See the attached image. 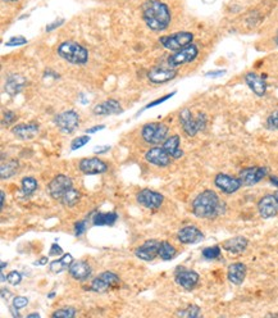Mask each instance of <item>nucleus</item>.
Masks as SVG:
<instances>
[{"mask_svg":"<svg viewBox=\"0 0 278 318\" xmlns=\"http://www.w3.org/2000/svg\"><path fill=\"white\" fill-rule=\"evenodd\" d=\"M141 14L146 27L153 32H162L172 22V12L162 0H146L141 7Z\"/></svg>","mask_w":278,"mask_h":318,"instance_id":"obj_1","label":"nucleus"},{"mask_svg":"<svg viewBox=\"0 0 278 318\" xmlns=\"http://www.w3.org/2000/svg\"><path fill=\"white\" fill-rule=\"evenodd\" d=\"M226 212V203H222L217 193L204 190L192 201V213L197 218L212 219Z\"/></svg>","mask_w":278,"mask_h":318,"instance_id":"obj_2","label":"nucleus"},{"mask_svg":"<svg viewBox=\"0 0 278 318\" xmlns=\"http://www.w3.org/2000/svg\"><path fill=\"white\" fill-rule=\"evenodd\" d=\"M56 53L62 59L74 66H84L89 62V50L73 40H67L59 44Z\"/></svg>","mask_w":278,"mask_h":318,"instance_id":"obj_3","label":"nucleus"},{"mask_svg":"<svg viewBox=\"0 0 278 318\" xmlns=\"http://www.w3.org/2000/svg\"><path fill=\"white\" fill-rule=\"evenodd\" d=\"M178 118L182 130H184V133L186 134L187 136H190V138L196 136L200 131H204L205 127H207L208 120L205 113L199 112L196 116H194L189 108H184V109L180 112Z\"/></svg>","mask_w":278,"mask_h":318,"instance_id":"obj_4","label":"nucleus"},{"mask_svg":"<svg viewBox=\"0 0 278 318\" xmlns=\"http://www.w3.org/2000/svg\"><path fill=\"white\" fill-rule=\"evenodd\" d=\"M168 126L162 122H149L141 128V138L151 145L163 144L168 139Z\"/></svg>","mask_w":278,"mask_h":318,"instance_id":"obj_5","label":"nucleus"},{"mask_svg":"<svg viewBox=\"0 0 278 318\" xmlns=\"http://www.w3.org/2000/svg\"><path fill=\"white\" fill-rule=\"evenodd\" d=\"M194 41V33L190 31H180V32L164 35L159 38V44L164 49L171 51H178L186 46L191 45Z\"/></svg>","mask_w":278,"mask_h":318,"instance_id":"obj_6","label":"nucleus"},{"mask_svg":"<svg viewBox=\"0 0 278 318\" xmlns=\"http://www.w3.org/2000/svg\"><path fill=\"white\" fill-rule=\"evenodd\" d=\"M80 121H81L80 115L73 109L64 110L54 117V123H55L56 128L62 134H67V135L73 134L78 128Z\"/></svg>","mask_w":278,"mask_h":318,"instance_id":"obj_7","label":"nucleus"},{"mask_svg":"<svg viewBox=\"0 0 278 318\" xmlns=\"http://www.w3.org/2000/svg\"><path fill=\"white\" fill-rule=\"evenodd\" d=\"M197 55H199V48L195 44H191V45L178 51H174L172 55H169L167 59V66H169L171 68H178V67L194 62Z\"/></svg>","mask_w":278,"mask_h":318,"instance_id":"obj_8","label":"nucleus"},{"mask_svg":"<svg viewBox=\"0 0 278 318\" xmlns=\"http://www.w3.org/2000/svg\"><path fill=\"white\" fill-rule=\"evenodd\" d=\"M71 188H73V181H72V178L69 177V176L62 175L61 173V175H56L55 177L49 182L48 191L51 198L55 199V200H61L64 194Z\"/></svg>","mask_w":278,"mask_h":318,"instance_id":"obj_9","label":"nucleus"},{"mask_svg":"<svg viewBox=\"0 0 278 318\" xmlns=\"http://www.w3.org/2000/svg\"><path fill=\"white\" fill-rule=\"evenodd\" d=\"M137 203L148 209H158L164 201V196L158 191L150 190V189H144L137 193Z\"/></svg>","mask_w":278,"mask_h":318,"instance_id":"obj_10","label":"nucleus"},{"mask_svg":"<svg viewBox=\"0 0 278 318\" xmlns=\"http://www.w3.org/2000/svg\"><path fill=\"white\" fill-rule=\"evenodd\" d=\"M268 175V168L266 167H248L244 168L239 175L243 186H254L261 182Z\"/></svg>","mask_w":278,"mask_h":318,"instance_id":"obj_11","label":"nucleus"},{"mask_svg":"<svg viewBox=\"0 0 278 318\" xmlns=\"http://www.w3.org/2000/svg\"><path fill=\"white\" fill-rule=\"evenodd\" d=\"M176 76L177 69L171 68L169 66L154 67V68H151L150 71L148 72V80L154 85L166 84V82H169L176 79Z\"/></svg>","mask_w":278,"mask_h":318,"instance_id":"obj_12","label":"nucleus"},{"mask_svg":"<svg viewBox=\"0 0 278 318\" xmlns=\"http://www.w3.org/2000/svg\"><path fill=\"white\" fill-rule=\"evenodd\" d=\"M214 185L217 186L222 193L231 195V194L240 190L243 183H241L239 177H232V176L227 175V173H218L214 177Z\"/></svg>","mask_w":278,"mask_h":318,"instance_id":"obj_13","label":"nucleus"},{"mask_svg":"<svg viewBox=\"0 0 278 318\" xmlns=\"http://www.w3.org/2000/svg\"><path fill=\"white\" fill-rule=\"evenodd\" d=\"M159 247H161V241L158 240H146L144 244L136 248L135 255L144 262H151L158 257Z\"/></svg>","mask_w":278,"mask_h":318,"instance_id":"obj_14","label":"nucleus"},{"mask_svg":"<svg viewBox=\"0 0 278 318\" xmlns=\"http://www.w3.org/2000/svg\"><path fill=\"white\" fill-rule=\"evenodd\" d=\"M145 160L159 168H166L171 164L172 158L168 156L163 146H154L145 153Z\"/></svg>","mask_w":278,"mask_h":318,"instance_id":"obj_15","label":"nucleus"},{"mask_svg":"<svg viewBox=\"0 0 278 318\" xmlns=\"http://www.w3.org/2000/svg\"><path fill=\"white\" fill-rule=\"evenodd\" d=\"M258 211L263 218L269 219L273 218L278 214V201L274 196V194H268L264 195L261 200L258 201Z\"/></svg>","mask_w":278,"mask_h":318,"instance_id":"obj_16","label":"nucleus"},{"mask_svg":"<svg viewBox=\"0 0 278 318\" xmlns=\"http://www.w3.org/2000/svg\"><path fill=\"white\" fill-rule=\"evenodd\" d=\"M78 168L85 175H102L108 171V164L99 158H84L80 160Z\"/></svg>","mask_w":278,"mask_h":318,"instance_id":"obj_17","label":"nucleus"},{"mask_svg":"<svg viewBox=\"0 0 278 318\" xmlns=\"http://www.w3.org/2000/svg\"><path fill=\"white\" fill-rule=\"evenodd\" d=\"M176 283L177 285H180L181 288H184L185 290H192L197 286L200 281V276L199 273L195 272L192 270H178L176 272Z\"/></svg>","mask_w":278,"mask_h":318,"instance_id":"obj_18","label":"nucleus"},{"mask_svg":"<svg viewBox=\"0 0 278 318\" xmlns=\"http://www.w3.org/2000/svg\"><path fill=\"white\" fill-rule=\"evenodd\" d=\"M177 239L181 244H197L204 239V234L196 226L189 225V226H185L180 230L177 234Z\"/></svg>","mask_w":278,"mask_h":318,"instance_id":"obj_19","label":"nucleus"},{"mask_svg":"<svg viewBox=\"0 0 278 318\" xmlns=\"http://www.w3.org/2000/svg\"><path fill=\"white\" fill-rule=\"evenodd\" d=\"M38 130H40V126L36 122L18 123L12 127V134L19 140H31L37 135Z\"/></svg>","mask_w":278,"mask_h":318,"instance_id":"obj_20","label":"nucleus"},{"mask_svg":"<svg viewBox=\"0 0 278 318\" xmlns=\"http://www.w3.org/2000/svg\"><path fill=\"white\" fill-rule=\"evenodd\" d=\"M245 82L249 89L256 95L262 98L267 94V82L262 76H259L255 72H248L245 74Z\"/></svg>","mask_w":278,"mask_h":318,"instance_id":"obj_21","label":"nucleus"},{"mask_svg":"<svg viewBox=\"0 0 278 318\" xmlns=\"http://www.w3.org/2000/svg\"><path fill=\"white\" fill-rule=\"evenodd\" d=\"M92 113L95 116H112V115H122L123 108L121 103L115 99H108L100 104L95 105Z\"/></svg>","mask_w":278,"mask_h":318,"instance_id":"obj_22","label":"nucleus"},{"mask_svg":"<svg viewBox=\"0 0 278 318\" xmlns=\"http://www.w3.org/2000/svg\"><path fill=\"white\" fill-rule=\"evenodd\" d=\"M26 85H27V81H26V79L22 74L13 73L9 74V76L7 77V80H5L4 90L10 97H15V95H18L25 89Z\"/></svg>","mask_w":278,"mask_h":318,"instance_id":"obj_23","label":"nucleus"},{"mask_svg":"<svg viewBox=\"0 0 278 318\" xmlns=\"http://www.w3.org/2000/svg\"><path fill=\"white\" fill-rule=\"evenodd\" d=\"M91 267L85 260H76L68 267V273L73 280L85 281L91 276Z\"/></svg>","mask_w":278,"mask_h":318,"instance_id":"obj_24","label":"nucleus"},{"mask_svg":"<svg viewBox=\"0 0 278 318\" xmlns=\"http://www.w3.org/2000/svg\"><path fill=\"white\" fill-rule=\"evenodd\" d=\"M249 245V240L245 236H235L231 239L225 240L222 242V248L226 252L231 253V254H241L246 250Z\"/></svg>","mask_w":278,"mask_h":318,"instance_id":"obj_25","label":"nucleus"},{"mask_svg":"<svg viewBox=\"0 0 278 318\" xmlns=\"http://www.w3.org/2000/svg\"><path fill=\"white\" fill-rule=\"evenodd\" d=\"M246 277V266L241 262L232 263L228 266L227 278L233 285H241Z\"/></svg>","mask_w":278,"mask_h":318,"instance_id":"obj_26","label":"nucleus"},{"mask_svg":"<svg viewBox=\"0 0 278 318\" xmlns=\"http://www.w3.org/2000/svg\"><path fill=\"white\" fill-rule=\"evenodd\" d=\"M163 149L168 153L172 159H180L184 156V151L181 149V138L180 135H172L163 143Z\"/></svg>","mask_w":278,"mask_h":318,"instance_id":"obj_27","label":"nucleus"},{"mask_svg":"<svg viewBox=\"0 0 278 318\" xmlns=\"http://www.w3.org/2000/svg\"><path fill=\"white\" fill-rule=\"evenodd\" d=\"M118 214L115 212H108V213H96L92 217V225L97 227L113 226L117 222Z\"/></svg>","mask_w":278,"mask_h":318,"instance_id":"obj_28","label":"nucleus"},{"mask_svg":"<svg viewBox=\"0 0 278 318\" xmlns=\"http://www.w3.org/2000/svg\"><path fill=\"white\" fill-rule=\"evenodd\" d=\"M18 170H19V162L17 159H9L7 162H3L0 165V177H2V180H8V178L17 175Z\"/></svg>","mask_w":278,"mask_h":318,"instance_id":"obj_29","label":"nucleus"},{"mask_svg":"<svg viewBox=\"0 0 278 318\" xmlns=\"http://www.w3.org/2000/svg\"><path fill=\"white\" fill-rule=\"evenodd\" d=\"M80 199H81V193H80L77 189L71 188L66 194H64L63 198H62L59 201L62 203V205L67 207V208H73V207L77 205Z\"/></svg>","mask_w":278,"mask_h":318,"instance_id":"obj_30","label":"nucleus"},{"mask_svg":"<svg viewBox=\"0 0 278 318\" xmlns=\"http://www.w3.org/2000/svg\"><path fill=\"white\" fill-rule=\"evenodd\" d=\"M177 255V249L168 241H161L158 257L163 260H172Z\"/></svg>","mask_w":278,"mask_h":318,"instance_id":"obj_31","label":"nucleus"},{"mask_svg":"<svg viewBox=\"0 0 278 318\" xmlns=\"http://www.w3.org/2000/svg\"><path fill=\"white\" fill-rule=\"evenodd\" d=\"M37 188L38 183L35 177L27 176V177H23L22 181H21V189H22L23 195H31V194L35 193Z\"/></svg>","mask_w":278,"mask_h":318,"instance_id":"obj_32","label":"nucleus"},{"mask_svg":"<svg viewBox=\"0 0 278 318\" xmlns=\"http://www.w3.org/2000/svg\"><path fill=\"white\" fill-rule=\"evenodd\" d=\"M109 288L110 286L108 285L100 276L95 277L94 280L91 281V285H90V290L95 291V293H105Z\"/></svg>","mask_w":278,"mask_h":318,"instance_id":"obj_33","label":"nucleus"},{"mask_svg":"<svg viewBox=\"0 0 278 318\" xmlns=\"http://www.w3.org/2000/svg\"><path fill=\"white\" fill-rule=\"evenodd\" d=\"M221 253H222L221 247L214 245V247H208L205 248V249H203L202 254L205 259H217V258L221 257Z\"/></svg>","mask_w":278,"mask_h":318,"instance_id":"obj_34","label":"nucleus"},{"mask_svg":"<svg viewBox=\"0 0 278 318\" xmlns=\"http://www.w3.org/2000/svg\"><path fill=\"white\" fill-rule=\"evenodd\" d=\"M77 311L74 308H72V307H64V308L61 309H56L55 312H53L51 313V317L56 318V317H63V318H73L76 316Z\"/></svg>","mask_w":278,"mask_h":318,"instance_id":"obj_35","label":"nucleus"},{"mask_svg":"<svg viewBox=\"0 0 278 318\" xmlns=\"http://www.w3.org/2000/svg\"><path fill=\"white\" fill-rule=\"evenodd\" d=\"M99 276H100V277L103 278V280L105 281V283L108 284V285L110 286V288H113V286H117L118 284L121 283L120 277H118V276L115 275V273L109 272V271H107V272H103V273H100Z\"/></svg>","mask_w":278,"mask_h":318,"instance_id":"obj_36","label":"nucleus"},{"mask_svg":"<svg viewBox=\"0 0 278 318\" xmlns=\"http://www.w3.org/2000/svg\"><path fill=\"white\" fill-rule=\"evenodd\" d=\"M202 314L200 312V308L197 306H190L189 308H186L185 311H180L177 312V316H184V317H189V318H196Z\"/></svg>","mask_w":278,"mask_h":318,"instance_id":"obj_37","label":"nucleus"},{"mask_svg":"<svg viewBox=\"0 0 278 318\" xmlns=\"http://www.w3.org/2000/svg\"><path fill=\"white\" fill-rule=\"evenodd\" d=\"M266 126L268 130L278 131V109L273 110V112L268 116V118H267L266 121Z\"/></svg>","mask_w":278,"mask_h":318,"instance_id":"obj_38","label":"nucleus"},{"mask_svg":"<svg viewBox=\"0 0 278 318\" xmlns=\"http://www.w3.org/2000/svg\"><path fill=\"white\" fill-rule=\"evenodd\" d=\"M90 141V136L89 135H82L78 136V138H76L74 140H72L71 143V149L72 151H77V149L82 148V146H85L86 144H89Z\"/></svg>","mask_w":278,"mask_h":318,"instance_id":"obj_39","label":"nucleus"},{"mask_svg":"<svg viewBox=\"0 0 278 318\" xmlns=\"http://www.w3.org/2000/svg\"><path fill=\"white\" fill-rule=\"evenodd\" d=\"M66 268H68V267H67L66 263L62 260V258L53 260V262H50V265H49V270H50V272H53V273H61V272H63Z\"/></svg>","mask_w":278,"mask_h":318,"instance_id":"obj_40","label":"nucleus"},{"mask_svg":"<svg viewBox=\"0 0 278 318\" xmlns=\"http://www.w3.org/2000/svg\"><path fill=\"white\" fill-rule=\"evenodd\" d=\"M28 41L27 39L23 38V36H13V38H10L9 40L5 43V46H21V45H26Z\"/></svg>","mask_w":278,"mask_h":318,"instance_id":"obj_41","label":"nucleus"},{"mask_svg":"<svg viewBox=\"0 0 278 318\" xmlns=\"http://www.w3.org/2000/svg\"><path fill=\"white\" fill-rule=\"evenodd\" d=\"M7 281L10 284V285L17 286L19 285L21 281H22V275H21V272H18V271H12V272L8 273Z\"/></svg>","mask_w":278,"mask_h":318,"instance_id":"obj_42","label":"nucleus"},{"mask_svg":"<svg viewBox=\"0 0 278 318\" xmlns=\"http://www.w3.org/2000/svg\"><path fill=\"white\" fill-rule=\"evenodd\" d=\"M15 120H17V116L13 110H5L4 115H3V125L4 126L12 125V123L15 122Z\"/></svg>","mask_w":278,"mask_h":318,"instance_id":"obj_43","label":"nucleus"},{"mask_svg":"<svg viewBox=\"0 0 278 318\" xmlns=\"http://www.w3.org/2000/svg\"><path fill=\"white\" fill-rule=\"evenodd\" d=\"M174 95H176V91L171 92V94H168V95H164V97H162L161 99H156V100H154V102H151V103H149V104H146L145 107H144V109H149V108L156 107V105L162 104V103H163V102H167V100H168V99H171V98L174 97ZM143 110H141V112H143Z\"/></svg>","mask_w":278,"mask_h":318,"instance_id":"obj_44","label":"nucleus"},{"mask_svg":"<svg viewBox=\"0 0 278 318\" xmlns=\"http://www.w3.org/2000/svg\"><path fill=\"white\" fill-rule=\"evenodd\" d=\"M87 229V221H77L76 223H74V235H76L77 237H80L81 235H84L85 232H86Z\"/></svg>","mask_w":278,"mask_h":318,"instance_id":"obj_45","label":"nucleus"},{"mask_svg":"<svg viewBox=\"0 0 278 318\" xmlns=\"http://www.w3.org/2000/svg\"><path fill=\"white\" fill-rule=\"evenodd\" d=\"M28 304V299L26 296H14L12 302V306L17 309H23Z\"/></svg>","mask_w":278,"mask_h":318,"instance_id":"obj_46","label":"nucleus"},{"mask_svg":"<svg viewBox=\"0 0 278 318\" xmlns=\"http://www.w3.org/2000/svg\"><path fill=\"white\" fill-rule=\"evenodd\" d=\"M64 21H66L64 18H59V20H55L54 22L49 23V25H46L45 31H46V32H51V31L56 30V28L61 27L62 25H64Z\"/></svg>","mask_w":278,"mask_h":318,"instance_id":"obj_47","label":"nucleus"},{"mask_svg":"<svg viewBox=\"0 0 278 318\" xmlns=\"http://www.w3.org/2000/svg\"><path fill=\"white\" fill-rule=\"evenodd\" d=\"M62 254H63L62 247L59 244H56V242H54V244L51 245L50 250H49V255H50V257H59V255Z\"/></svg>","mask_w":278,"mask_h":318,"instance_id":"obj_48","label":"nucleus"},{"mask_svg":"<svg viewBox=\"0 0 278 318\" xmlns=\"http://www.w3.org/2000/svg\"><path fill=\"white\" fill-rule=\"evenodd\" d=\"M225 73H226V69H218V71L208 72V73H205V76H207V77H212V79H214V77L223 76V74H225Z\"/></svg>","mask_w":278,"mask_h":318,"instance_id":"obj_49","label":"nucleus"},{"mask_svg":"<svg viewBox=\"0 0 278 318\" xmlns=\"http://www.w3.org/2000/svg\"><path fill=\"white\" fill-rule=\"evenodd\" d=\"M104 128H105V126H104V125H96V126H92V127L87 128V130L85 131V134H87V135H89V134L99 133V131L104 130Z\"/></svg>","mask_w":278,"mask_h":318,"instance_id":"obj_50","label":"nucleus"},{"mask_svg":"<svg viewBox=\"0 0 278 318\" xmlns=\"http://www.w3.org/2000/svg\"><path fill=\"white\" fill-rule=\"evenodd\" d=\"M110 151V146L109 145H104V146H97V148L94 149V153L95 154H104L107 153V152Z\"/></svg>","mask_w":278,"mask_h":318,"instance_id":"obj_51","label":"nucleus"},{"mask_svg":"<svg viewBox=\"0 0 278 318\" xmlns=\"http://www.w3.org/2000/svg\"><path fill=\"white\" fill-rule=\"evenodd\" d=\"M36 266H45L48 265V257H41L40 259H37L35 262Z\"/></svg>","mask_w":278,"mask_h":318,"instance_id":"obj_52","label":"nucleus"},{"mask_svg":"<svg viewBox=\"0 0 278 318\" xmlns=\"http://www.w3.org/2000/svg\"><path fill=\"white\" fill-rule=\"evenodd\" d=\"M54 77V79H59V74H56L55 72L51 71V69H46L45 71V77Z\"/></svg>","mask_w":278,"mask_h":318,"instance_id":"obj_53","label":"nucleus"},{"mask_svg":"<svg viewBox=\"0 0 278 318\" xmlns=\"http://www.w3.org/2000/svg\"><path fill=\"white\" fill-rule=\"evenodd\" d=\"M9 296H12V293L9 290H5V289H2V298L3 299H9Z\"/></svg>","mask_w":278,"mask_h":318,"instance_id":"obj_54","label":"nucleus"},{"mask_svg":"<svg viewBox=\"0 0 278 318\" xmlns=\"http://www.w3.org/2000/svg\"><path fill=\"white\" fill-rule=\"evenodd\" d=\"M18 311H19V309H17V308H14V307H10L9 308V312L10 313H12V316L14 317V318H17V317H21V314L18 313Z\"/></svg>","mask_w":278,"mask_h":318,"instance_id":"obj_55","label":"nucleus"},{"mask_svg":"<svg viewBox=\"0 0 278 318\" xmlns=\"http://www.w3.org/2000/svg\"><path fill=\"white\" fill-rule=\"evenodd\" d=\"M269 181H271L272 185H274L276 188H278V176H269Z\"/></svg>","mask_w":278,"mask_h":318,"instance_id":"obj_56","label":"nucleus"},{"mask_svg":"<svg viewBox=\"0 0 278 318\" xmlns=\"http://www.w3.org/2000/svg\"><path fill=\"white\" fill-rule=\"evenodd\" d=\"M5 205V193L4 191H2V208H4Z\"/></svg>","mask_w":278,"mask_h":318,"instance_id":"obj_57","label":"nucleus"},{"mask_svg":"<svg viewBox=\"0 0 278 318\" xmlns=\"http://www.w3.org/2000/svg\"><path fill=\"white\" fill-rule=\"evenodd\" d=\"M40 317V314L38 313H31V314H27V318H38Z\"/></svg>","mask_w":278,"mask_h":318,"instance_id":"obj_58","label":"nucleus"},{"mask_svg":"<svg viewBox=\"0 0 278 318\" xmlns=\"http://www.w3.org/2000/svg\"><path fill=\"white\" fill-rule=\"evenodd\" d=\"M2 2H4V3H17V2H19V0H2Z\"/></svg>","mask_w":278,"mask_h":318,"instance_id":"obj_59","label":"nucleus"},{"mask_svg":"<svg viewBox=\"0 0 278 318\" xmlns=\"http://www.w3.org/2000/svg\"><path fill=\"white\" fill-rule=\"evenodd\" d=\"M54 296H55V293H54V291H53V293L48 294V298H49V299H53V298H54Z\"/></svg>","mask_w":278,"mask_h":318,"instance_id":"obj_60","label":"nucleus"},{"mask_svg":"<svg viewBox=\"0 0 278 318\" xmlns=\"http://www.w3.org/2000/svg\"><path fill=\"white\" fill-rule=\"evenodd\" d=\"M274 43H276V45L278 46V31H277L276 36H274Z\"/></svg>","mask_w":278,"mask_h":318,"instance_id":"obj_61","label":"nucleus"},{"mask_svg":"<svg viewBox=\"0 0 278 318\" xmlns=\"http://www.w3.org/2000/svg\"><path fill=\"white\" fill-rule=\"evenodd\" d=\"M5 266H7V263H5V262H2V270H4Z\"/></svg>","mask_w":278,"mask_h":318,"instance_id":"obj_62","label":"nucleus"},{"mask_svg":"<svg viewBox=\"0 0 278 318\" xmlns=\"http://www.w3.org/2000/svg\"><path fill=\"white\" fill-rule=\"evenodd\" d=\"M274 194V196H276V199H277V201H278V191H276V193H273Z\"/></svg>","mask_w":278,"mask_h":318,"instance_id":"obj_63","label":"nucleus"}]
</instances>
